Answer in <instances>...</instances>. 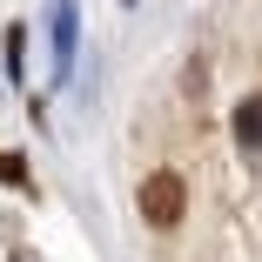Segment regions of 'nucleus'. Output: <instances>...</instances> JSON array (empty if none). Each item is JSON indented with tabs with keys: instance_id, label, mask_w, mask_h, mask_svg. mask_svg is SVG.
Returning a JSON list of instances; mask_svg holds the SVG:
<instances>
[{
	"instance_id": "nucleus-1",
	"label": "nucleus",
	"mask_w": 262,
	"mask_h": 262,
	"mask_svg": "<svg viewBox=\"0 0 262 262\" xmlns=\"http://www.w3.org/2000/svg\"><path fill=\"white\" fill-rule=\"evenodd\" d=\"M135 202H141V215H148L155 229H175V222H182V208H188V188H182V175H175V168H155V175L141 182V195H135Z\"/></svg>"
},
{
	"instance_id": "nucleus-2",
	"label": "nucleus",
	"mask_w": 262,
	"mask_h": 262,
	"mask_svg": "<svg viewBox=\"0 0 262 262\" xmlns=\"http://www.w3.org/2000/svg\"><path fill=\"white\" fill-rule=\"evenodd\" d=\"M235 141L262 148V101H242V108H235Z\"/></svg>"
},
{
	"instance_id": "nucleus-3",
	"label": "nucleus",
	"mask_w": 262,
	"mask_h": 262,
	"mask_svg": "<svg viewBox=\"0 0 262 262\" xmlns=\"http://www.w3.org/2000/svg\"><path fill=\"white\" fill-rule=\"evenodd\" d=\"M0 182H7V188H27V162H20V155H0Z\"/></svg>"
}]
</instances>
